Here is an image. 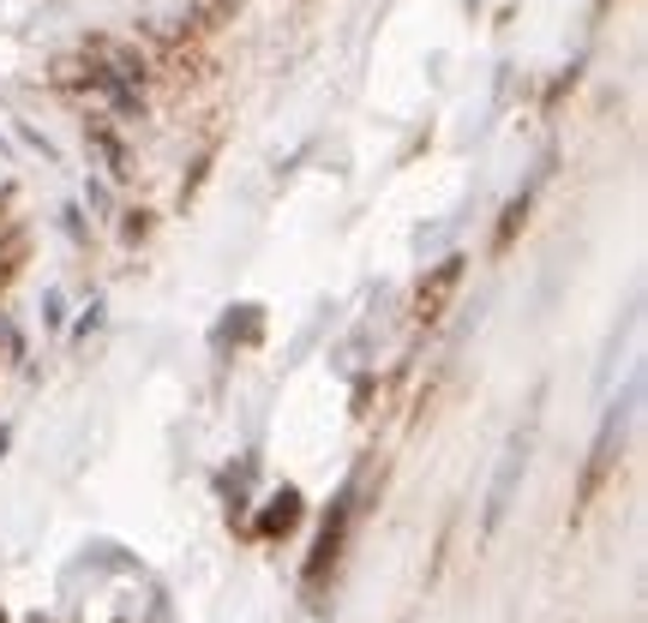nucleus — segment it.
I'll return each instance as SVG.
<instances>
[{"mask_svg": "<svg viewBox=\"0 0 648 623\" xmlns=\"http://www.w3.org/2000/svg\"><path fill=\"white\" fill-rule=\"evenodd\" d=\"M523 468H528V432H517L498 456V473H493V492H486V533H498V522L510 515V498L523 486Z\"/></svg>", "mask_w": 648, "mask_h": 623, "instance_id": "nucleus-1", "label": "nucleus"}, {"mask_svg": "<svg viewBox=\"0 0 648 623\" xmlns=\"http://www.w3.org/2000/svg\"><path fill=\"white\" fill-rule=\"evenodd\" d=\"M625 426H630V396L607 413V426H600V438H595V456H588V468H583V503L600 492V480L612 473L618 462V443H625Z\"/></svg>", "mask_w": 648, "mask_h": 623, "instance_id": "nucleus-2", "label": "nucleus"}, {"mask_svg": "<svg viewBox=\"0 0 648 623\" xmlns=\"http://www.w3.org/2000/svg\"><path fill=\"white\" fill-rule=\"evenodd\" d=\"M343 533H348V498L331 510V522H324L318 545H313V563H306V593H313V588L324 582V570L336 563V552H343Z\"/></svg>", "mask_w": 648, "mask_h": 623, "instance_id": "nucleus-3", "label": "nucleus"}, {"mask_svg": "<svg viewBox=\"0 0 648 623\" xmlns=\"http://www.w3.org/2000/svg\"><path fill=\"white\" fill-rule=\"evenodd\" d=\"M456 282H463V258H445V264H438V276L421 288V312H426V318H438V306H445V294L456 288Z\"/></svg>", "mask_w": 648, "mask_h": 623, "instance_id": "nucleus-4", "label": "nucleus"}, {"mask_svg": "<svg viewBox=\"0 0 648 623\" xmlns=\"http://www.w3.org/2000/svg\"><path fill=\"white\" fill-rule=\"evenodd\" d=\"M294 522H301V492H288L283 486V492L271 498V510L259 515V533H288Z\"/></svg>", "mask_w": 648, "mask_h": 623, "instance_id": "nucleus-5", "label": "nucleus"}, {"mask_svg": "<svg viewBox=\"0 0 648 623\" xmlns=\"http://www.w3.org/2000/svg\"><path fill=\"white\" fill-rule=\"evenodd\" d=\"M91 139H97V151H102V162H109V174H114V181H126V151H121V139H114V132L109 126H91Z\"/></svg>", "mask_w": 648, "mask_h": 623, "instance_id": "nucleus-6", "label": "nucleus"}, {"mask_svg": "<svg viewBox=\"0 0 648 623\" xmlns=\"http://www.w3.org/2000/svg\"><path fill=\"white\" fill-rule=\"evenodd\" d=\"M523 211H528V198H517V204H510V211H505V228H498V246H510V234H517Z\"/></svg>", "mask_w": 648, "mask_h": 623, "instance_id": "nucleus-7", "label": "nucleus"}, {"mask_svg": "<svg viewBox=\"0 0 648 623\" xmlns=\"http://www.w3.org/2000/svg\"><path fill=\"white\" fill-rule=\"evenodd\" d=\"M0 623H7V617H0Z\"/></svg>", "mask_w": 648, "mask_h": 623, "instance_id": "nucleus-8", "label": "nucleus"}]
</instances>
